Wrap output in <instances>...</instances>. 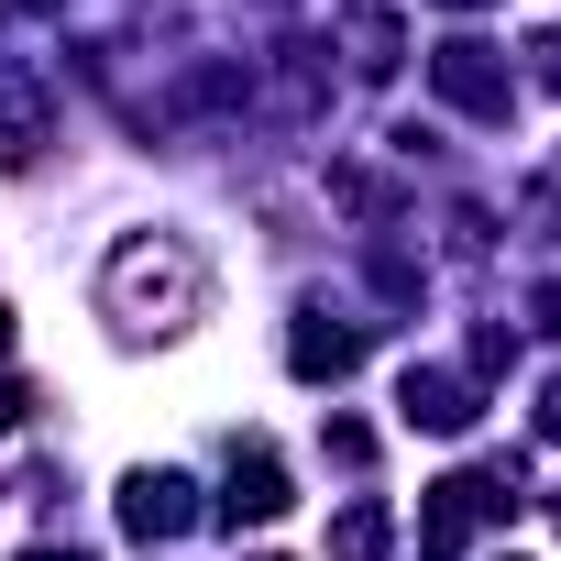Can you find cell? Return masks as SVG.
Wrapping results in <instances>:
<instances>
[{"label": "cell", "mask_w": 561, "mask_h": 561, "mask_svg": "<svg viewBox=\"0 0 561 561\" xmlns=\"http://www.w3.org/2000/svg\"><path fill=\"white\" fill-rule=\"evenodd\" d=\"M198 298H209V275H198L187 242H122L111 275H100V309H111L122 331H187Z\"/></svg>", "instance_id": "1"}, {"label": "cell", "mask_w": 561, "mask_h": 561, "mask_svg": "<svg viewBox=\"0 0 561 561\" xmlns=\"http://www.w3.org/2000/svg\"><path fill=\"white\" fill-rule=\"evenodd\" d=\"M506 506V473H451V484H430V517H419V561H451L462 550V528H484Z\"/></svg>", "instance_id": "2"}, {"label": "cell", "mask_w": 561, "mask_h": 561, "mask_svg": "<svg viewBox=\"0 0 561 561\" xmlns=\"http://www.w3.org/2000/svg\"><path fill=\"white\" fill-rule=\"evenodd\" d=\"M122 528L133 539H187L198 528V484L187 473H133L122 484Z\"/></svg>", "instance_id": "3"}, {"label": "cell", "mask_w": 561, "mask_h": 561, "mask_svg": "<svg viewBox=\"0 0 561 561\" xmlns=\"http://www.w3.org/2000/svg\"><path fill=\"white\" fill-rule=\"evenodd\" d=\"M440 100H462V111H506V67H484V45H440Z\"/></svg>", "instance_id": "4"}, {"label": "cell", "mask_w": 561, "mask_h": 561, "mask_svg": "<svg viewBox=\"0 0 561 561\" xmlns=\"http://www.w3.org/2000/svg\"><path fill=\"white\" fill-rule=\"evenodd\" d=\"M287 364H298L309 386H320V375H353V364H364V331H342V320H298Z\"/></svg>", "instance_id": "5"}, {"label": "cell", "mask_w": 561, "mask_h": 561, "mask_svg": "<svg viewBox=\"0 0 561 561\" xmlns=\"http://www.w3.org/2000/svg\"><path fill=\"white\" fill-rule=\"evenodd\" d=\"M298 495H287V462H275V451H242L231 462V517H287Z\"/></svg>", "instance_id": "6"}, {"label": "cell", "mask_w": 561, "mask_h": 561, "mask_svg": "<svg viewBox=\"0 0 561 561\" xmlns=\"http://www.w3.org/2000/svg\"><path fill=\"white\" fill-rule=\"evenodd\" d=\"M408 430H473V386L462 375H408Z\"/></svg>", "instance_id": "7"}, {"label": "cell", "mask_w": 561, "mask_h": 561, "mask_svg": "<svg viewBox=\"0 0 561 561\" xmlns=\"http://www.w3.org/2000/svg\"><path fill=\"white\" fill-rule=\"evenodd\" d=\"M397 550V517L364 495V506H342V528H331V561H386Z\"/></svg>", "instance_id": "8"}, {"label": "cell", "mask_w": 561, "mask_h": 561, "mask_svg": "<svg viewBox=\"0 0 561 561\" xmlns=\"http://www.w3.org/2000/svg\"><path fill=\"white\" fill-rule=\"evenodd\" d=\"M528 56H539V89H550V100H561V34H539V45H528Z\"/></svg>", "instance_id": "9"}, {"label": "cell", "mask_w": 561, "mask_h": 561, "mask_svg": "<svg viewBox=\"0 0 561 561\" xmlns=\"http://www.w3.org/2000/svg\"><path fill=\"white\" fill-rule=\"evenodd\" d=\"M0 430H23V386H0Z\"/></svg>", "instance_id": "10"}, {"label": "cell", "mask_w": 561, "mask_h": 561, "mask_svg": "<svg viewBox=\"0 0 561 561\" xmlns=\"http://www.w3.org/2000/svg\"><path fill=\"white\" fill-rule=\"evenodd\" d=\"M0 353H12V309H0Z\"/></svg>", "instance_id": "11"}, {"label": "cell", "mask_w": 561, "mask_h": 561, "mask_svg": "<svg viewBox=\"0 0 561 561\" xmlns=\"http://www.w3.org/2000/svg\"><path fill=\"white\" fill-rule=\"evenodd\" d=\"M440 12H484V0H440Z\"/></svg>", "instance_id": "12"}, {"label": "cell", "mask_w": 561, "mask_h": 561, "mask_svg": "<svg viewBox=\"0 0 561 561\" xmlns=\"http://www.w3.org/2000/svg\"><path fill=\"white\" fill-rule=\"evenodd\" d=\"M550 528H561V484H550Z\"/></svg>", "instance_id": "13"}, {"label": "cell", "mask_w": 561, "mask_h": 561, "mask_svg": "<svg viewBox=\"0 0 561 561\" xmlns=\"http://www.w3.org/2000/svg\"><path fill=\"white\" fill-rule=\"evenodd\" d=\"M34 561H78V550H34Z\"/></svg>", "instance_id": "14"}]
</instances>
